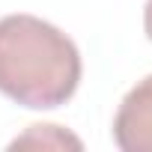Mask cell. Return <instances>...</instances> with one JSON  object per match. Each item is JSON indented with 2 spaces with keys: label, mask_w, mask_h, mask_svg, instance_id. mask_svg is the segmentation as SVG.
<instances>
[{
  "label": "cell",
  "mask_w": 152,
  "mask_h": 152,
  "mask_svg": "<svg viewBox=\"0 0 152 152\" xmlns=\"http://www.w3.org/2000/svg\"><path fill=\"white\" fill-rule=\"evenodd\" d=\"M81 51L36 15L0 18V93L30 110L66 104L81 84Z\"/></svg>",
  "instance_id": "obj_1"
},
{
  "label": "cell",
  "mask_w": 152,
  "mask_h": 152,
  "mask_svg": "<svg viewBox=\"0 0 152 152\" xmlns=\"http://www.w3.org/2000/svg\"><path fill=\"white\" fill-rule=\"evenodd\" d=\"M113 143L122 152H152V75L137 81L116 107Z\"/></svg>",
  "instance_id": "obj_2"
},
{
  "label": "cell",
  "mask_w": 152,
  "mask_h": 152,
  "mask_svg": "<svg viewBox=\"0 0 152 152\" xmlns=\"http://www.w3.org/2000/svg\"><path fill=\"white\" fill-rule=\"evenodd\" d=\"M9 149H84L81 137H75L72 131L51 125V122H36L30 125L21 137L9 143Z\"/></svg>",
  "instance_id": "obj_3"
},
{
  "label": "cell",
  "mask_w": 152,
  "mask_h": 152,
  "mask_svg": "<svg viewBox=\"0 0 152 152\" xmlns=\"http://www.w3.org/2000/svg\"><path fill=\"white\" fill-rule=\"evenodd\" d=\"M143 30L152 42V0H146V6H143Z\"/></svg>",
  "instance_id": "obj_4"
}]
</instances>
